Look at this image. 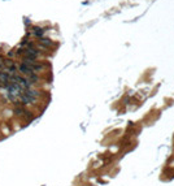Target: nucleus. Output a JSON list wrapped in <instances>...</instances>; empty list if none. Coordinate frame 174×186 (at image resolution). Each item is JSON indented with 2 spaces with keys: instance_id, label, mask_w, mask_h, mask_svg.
<instances>
[{
  "instance_id": "nucleus-3",
  "label": "nucleus",
  "mask_w": 174,
  "mask_h": 186,
  "mask_svg": "<svg viewBox=\"0 0 174 186\" xmlns=\"http://www.w3.org/2000/svg\"><path fill=\"white\" fill-rule=\"evenodd\" d=\"M12 128H11V125H8V124H1L0 125V134H3L4 137H8L9 134H12Z\"/></svg>"
},
{
  "instance_id": "nucleus-4",
  "label": "nucleus",
  "mask_w": 174,
  "mask_h": 186,
  "mask_svg": "<svg viewBox=\"0 0 174 186\" xmlns=\"http://www.w3.org/2000/svg\"><path fill=\"white\" fill-rule=\"evenodd\" d=\"M7 56H8V59H12V60H13V58L16 56V52H14V50L8 51V52H7Z\"/></svg>"
},
{
  "instance_id": "nucleus-6",
  "label": "nucleus",
  "mask_w": 174,
  "mask_h": 186,
  "mask_svg": "<svg viewBox=\"0 0 174 186\" xmlns=\"http://www.w3.org/2000/svg\"><path fill=\"white\" fill-rule=\"evenodd\" d=\"M25 23H26V25H29V23H30V21H29L28 18H25Z\"/></svg>"
},
{
  "instance_id": "nucleus-2",
  "label": "nucleus",
  "mask_w": 174,
  "mask_h": 186,
  "mask_svg": "<svg viewBox=\"0 0 174 186\" xmlns=\"http://www.w3.org/2000/svg\"><path fill=\"white\" fill-rule=\"evenodd\" d=\"M44 33H46V30L43 28H40V26H33V29H31V34L37 38L44 37Z\"/></svg>"
},
{
  "instance_id": "nucleus-1",
  "label": "nucleus",
  "mask_w": 174,
  "mask_h": 186,
  "mask_svg": "<svg viewBox=\"0 0 174 186\" xmlns=\"http://www.w3.org/2000/svg\"><path fill=\"white\" fill-rule=\"evenodd\" d=\"M38 44H39V48L47 50V48H51V47L53 46V42L51 40L50 38L42 37V38H38Z\"/></svg>"
},
{
  "instance_id": "nucleus-5",
  "label": "nucleus",
  "mask_w": 174,
  "mask_h": 186,
  "mask_svg": "<svg viewBox=\"0 0 174 186\" xmlns=\"http://www.w3.org/2000/svg\"><path fill=\"white\" fill-rule=\"evenodd\" d=\"M7 86H8V83H7V82H4V81L0 80V89H5Z\"/></svg>"
}]
</instances>
